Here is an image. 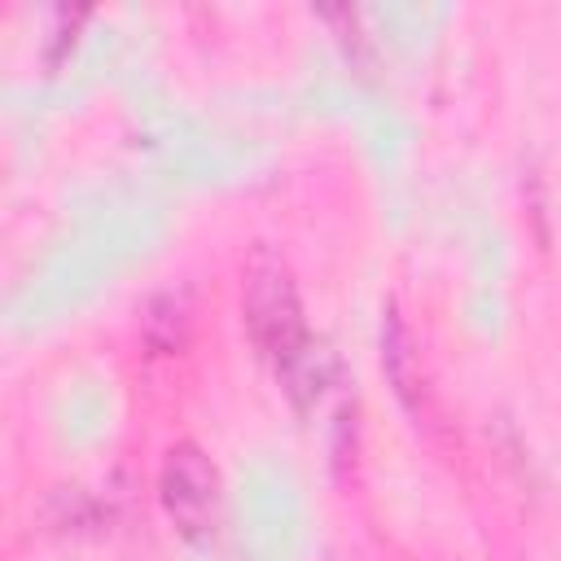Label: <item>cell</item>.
Instances as JSON below:
<instances>
[{
    "mask_svg": "<svg viewBox=\"0 0 561 561\" xmlns=\"http://www.w3.org/2000/svg\"><path fill=\"white\" fill-rule=\"evenodd\" d=\"M329 561H346V557H329Z\"/></svg>",
    "mask_w": 561,
    "mask_h": 561,
    "instance_id": "cell-4",
    "label": "cell"
},
{
    "mask_svg": "<svg viewBox=\"0 0 561 561\" xmlns=\"http://www.w3.org/2000/svg\"><path fill=\"white\" fill-rule=\"evenodd\" d=\"M381 364H386L399 399L408 408H416V399H412V390H416V377H412V342H408V329H403V320H399L394 307L386 311V324H381Z\"/></svg>",
    "mask_w": 561,
    "mask_h": 561,
    "instance_id": "cell-3",
    "label": "cell"
},
{
    "mask_svg": "<svg viewBox=\"0 0 561 561\" xmlns=\"http://www.w3.org/2000/svg\"><path fill=\"white\" fill-rule=\"evenodd\" d=\"M241 316L245 329L254 337V346L263 351V359L276 368V377L289 381V390H302V373L311 368V337H307V320H302V302L298 289L289 280V272L259 254L245 267V285H241Z\"/></svg>",
    "mask_w": 561,
    "mask_h": 561,
    "instance_id": "cell-1",
    "label": "cell"
},
{
    "mask_svg": "<svg viewBox=\"0 0 561 561\" xmlns=\"http://www.w3.org/2000/svg\"><path fill=\"white\" fill-rule=\"evenodd\" d=\"M158 495H162V508L175 522V530H184V535L210 530L215 504H219V473L197 443H175L167 451L162 473H158Z\"/></svg>",
    "mask_w": 561,
    "mask_h": 561,
    "instance_id": "cell-2",
    "label": "cell"
}]
</instances>
